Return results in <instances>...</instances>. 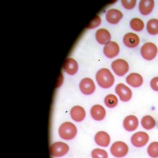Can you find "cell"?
I'll use <instances>...</instances> for the list:
<instances>
[{
  "label": "cell",
  "mask_w": 158,
  "mask_h": 158,
  "mask_svg": "<svg viewBox=\"0 0 158 158\" xmlns=\"http://www.w3.org/2000/svg\"><path fill=\"white\" fill-rule=\"evenodd\" d=\"M96 80L101 87L108 88L112 86L114 83V78L108 69L102 68L97 72Z\"/></svg>",
  "instance_id": "cell-1"
},
{
  "label": "cell",
  "mask_w": 158,
  "mask_h": 158,
  "mask_svg": "<svg viewBox=\"0 0 158 158\" xmlns=\"http://www.w3.org/2000/svg\"><path fill=\"white\" fill-rule=\"evenodd\" d=\"M59 132L61 138L65 140H70L75 137L77 130L74 125L70 122H66L60 125Z\"/></svg>",
  "instance_id": "cell-2"
},
{
  "label": "cell",
  "mask_w": 158,
  "mask_h": 158,
  "mask_svg": "<svg viewBox=\"0 0 158 158\" xmlns=\"http://www.w3.org/2000/svg\"><path fill=\"white\" fill-rule=\"evenodd\" d=\"M111 153L114 157L122 158L127 154L128 147L127 145L122 141H117L112 144L110 148Z\"/></svg>",
  "instance_id": "cell-3"
},
{
  "label": "cell",
  "mask_w": 158,
  "mask_h": 158,
  "mask_svg": "<svg viewBox=\"0 0 158 158\" xmlns=\"http://www.w3.org/2000/svg\"><path fill=\"white\" fill-rule=\"evenodd\" d=\"M157 52V46L152 43H146L141 48V55L143 58L147 60L153 59L156 56Z\"/></svg>",
  "instance_id": "cell-4"
},
{
  "label": "cell",
  "mask_w": 158,
  "mask_h": 158,
  "mask_svg": "<svg viewBox=\"0 0 158 158\" xmlns=\"http://www.w3.org/2000/svg\"><path fill=\"white\" fill-rule=\"evenodd\" d=\"M69 147L67 144L61 142L53 143L50 147V152L54 157L64 156L69 151Z\"/></svg>",
  "instance_id": "cell-5"
},
{
  "label": "cell",
  "mask_w": 158,
  "mask_h": 158,
  "mask_svg": "<svg viewBox=\"0 0 158 158\" xmlns=\"http://www.w3.org/2000/svg\"><path fill=\"white\" fill-rule=\"evenodd\" d=\"M112 68L116 75L123 76L129 69V66L127 61L123 59H117L112 62Z\"/></svg>",
  "instance_id": "cell-6"
},
{
  "label": "cell",
  "mask_w": 158,
  "mask_h": 158,
  "mask_svg": "<svg viewBox=\"0 0 158 158\" xmlns=\"http://www.w3.org/2000/svg\"><path fill=\"white\" fill-rule=\"evenodd\" d=\"M148 140V135L144 132H137L131 138V143L136 147H141L145 146Z\"/></svg>",
  "instance_id": "cell-7"
},
{
  "label": "cell",
  "mask_w": 158,
  "mask_h": 158,
  "mask_svg": "<svg viewBox=\"0 0 158 158\" xmlns=\"http://www.w3.org/2000/svg\"><path fill=\"white\" fill-rule=\"evenodd\" d=\"M115 90L121 100L124 102L129 101L132 97V92L131 89L123 84L117 85Z\"/></svg>",
  "instance_id": "cell-8"
},
{
  "label": "cell",
  "mask_w": 158,
  "mask_h": 158,
  "mask_svg": "<svg viewBox=\"0 0 158 158\" xmlns=\"http://www.w3.org/2000/svg\"><path fill=\"white\" fill-rule=\"evenodd\" d=\"M119 50L120 48L118 44L111 41L106 44L103 48L104 55L109 58H113L117 56L119 54Z\"/></svg>",
  "instance_id": "cell-9"
},
{
  "label": "cell",
  "mask_w": 158,
  "mask_h": 158,
  "mask_svg": "<svg viewBox=\"0 0 158 158\" xmlns=\"http://www.w3.org/2000/svg\"><path fill=\"white\" fill-rule=\"evenodd\" d=\"M79 87L82 93L86 95L92 94L95 90V84L90 78L83 79L80 82Z\"/></svg>",
  "instance_id": "cell-10"
},
{
  "label": "cell",
  "mask_w": 158,
  "mask_h": 158,
  "mask_svg": "<svg viewBox=\"0 0 158 158\" xmlns=\"http://www.w3.org/2000/svg\"><path fill=\"white\" fill-rule=\"evenodd\" d=\"M139 121L137 118L134 115H129L125 118L123 121V126L127 131H134L137 128Z\"/></svg>",
  "instance_id": "cell-11"
},
{
  "label": "cell",
  "mask_w": 158,
  "mask_h": 158,
  "mask_svg": "<svg viewBox=\"0 0 158 158\" xmlns=\"http://www.w3.org/2000/svg\"><path fill=\"white\" fill-rule=\"evenodd\" d=\"M123 15L119 10L115 9H110L106 15V19L111 24H116L123 18Z\"/></svg>",
  "instance_id": "cell-12"
},
{
  "label": "cell",
  "mask_w": 158,
  "mask_h": 158,
  "mask_svg": "<svg viewBox=\"0 0 158 158\" xmlns=\"http://www.w3.org/2000/svg\"><path fill=\"white\" fill-rule=\"evenodd\" d=\"M63 68L68 74L74 75L76 73L78 70V65L74 59L69 58L64 61Z\"/></svg>",
  "instance_id": "cell-13"
},
{
  "label": "cell",
  "mask_w": 158,
  "mask_h": 158,
  "mask_svg": "<svg viewBox=\"0 0 158 158\" xmlns=\"http://www.w3.org/2000/svg\"><path fill=\"white\" fill-rule=\"evenodd\" d=\"M96 143L99 146L107 147L109 146L110 141V135L104 131L98 132L95 137Z\"/></svg>",
  "instance_id": "cell-14"
},
{
  "label": "cell",
  "mask_w": 158,
  "mask_h": 158,
  "mask_svg": "<svg viewBox=\"0 0 158 158\" xmlns=\"http://www.w3.org/2000/svg\"><path fill=\"white\" fill-rule=\"evenodd\" d=\"M139 42L138 36L132 33H127L123 38L124 43L127 46L130 48H134L137 46Z\"/></svg>",
  "instance_id": "cell-15"
},
{
  "label": "cell",
  "mask_w": 158,
  "mask_h": 158,
  "mask_svg": "<svg viewBox=\"0 0 158 158\" xmlns=\"http://www.w3.org/2000/svg\"><path fill=\"white\" fill-rule=\"evenodd\" d=\"M91 116L96 121H102L106 115V111L103 107L100 105H94L90 110Z\"/></svg>",
  "instance_id": "cell-16"
},
{
  "label": "cell",
  "mask_w": 158,
  "mask_h": 158,
  "mask_svg": "<svg viewBox=\"0 0 158 158\" xmlns=\"http://www.w3.org/2000/svg\"><path fill=\"white\" fill-rule=\"evenodd\" d=\"M96 39L101 44H105L110 42L111 35L107 30L104 29H99L96 33Z\"/></svg>",
  "instance_id": "cell-17"
},
{
  "label": "cell",
  "mask_w": 158,
  "mask_h": 158,
  "mask_svg": "<svg viewBox=\"0 0 158 158\" xmlns=\"http://www.w3.org/2000/svg\"><path fill=\"white\" fill-rule=\"evenodd\" d=\"M154 2L153 0H142L139 4V10L143 15H148L151 13L154 7Z\"/></svg>",
  "instance_id": "cell-18"
},
{
  "label": "cell",
  "mask_w": 158,
  "mask_h": 158,
  "mask_svg": "<svg viewBox=\"0 0 158 158\" xmlns=\"http://www.w3.org/2000/svg\"><path fill=\"white\" fill-rule=\"evenodd\" d=\"M126 81L129 85L134 87H138L143 83L142 76L137 73H132L127 76Z\"/></svg>",
  "instance_id": "cell-19"
},
{
  "label": "cell",
  "mask_w": 158,
  "mask_h": 158,
  "mask_svg": "<svg viewBox=\"0 0 158 158\" xmlns=\"http://www.w3.org/2000/svg\"><path fill=\"white\" fill-rule=\"evenodd\" d=\"M72 119L77 122H80L84 120L85 116V110L80 106H75L71 110Z\"/></svg>",
  "instance_id": "cell-20"
},
{
  "label": "cell",
  "mask_w": 158,
  "mask_h": 158,
  "mask_svg": "<svg viewBox=\"0 0 158 158\" xmlns=\"http://www.w3.org/2000/svg\"><path fill=\"white\" fill-rule=\"evenodd\" d=\"M141 123L143 128L147 130L152 129L156 125L155 120L150 115L143 117L141 120Z\"/></svg>",
  "instance_id": "cell-21"
},
{
  "label": "cell",
  "mask_w": 158,
  "mask_h": 158,
  "mask_svg": "<svg viewBox=\"0 0 158 158\" xmlns=\"http://www.w3.org/2000/svg\"><path fill=\"white\" fill-rule=\"evenodd\" d=\"M147 30L152 35L158 33V20L153 19L149 20L147 23Z\"/></svg>",
  "instance_id": "cell-22"
},
{
  "label": "cell",
  "mask_w": 158,
  "mask_h": 158,
  "mask_svg": "<svg viewBox=\"0 0 158 158\" xmlns=\"http://www.w3.org/2000/svg\"><path fill=\"white\" fill-rule=\"evenodd\" d=\"M131 28L136 31H140L144 27V23L139 18H134L130 21Z\"/></svg>",
  "instance_id": "cell-23"
},
{
  "label": "cell",
  "mask_w": 158,
  "mask_h": 158,
  "mask_svg": "<svg viewBox=\"0 0 158 158\" xmlns=\"http://www.w3.org/2000/svg\"><path fill=\"white\" fill-rule=\"evenodd\" d=\"M104 102L108 108H113L117 105L118 99L114 95L109 94L105 97Z\"/></svg>",
  "instance_id": "cell-24"
},
{
  "label": "cell",
  "mask_w": 158,
  "mask_h": 158,
  "mask_svg": "<svg viewBox=\"0 0 158 158\" xmlns=\"http://www.w3.org/2000/svg\"><path fill=\"white\" fill-rule=\"evenodd\" d=\"M148 152L150 157L153 158L158 157V142H153L148 147Z\"/></svg>",
  "instance_id": "cell-25"
},
{
  "label": "cell",
  "mask_w": 158,
  "mask_h": 158,
  "mask_svg": "<svg viewBox=\"0 0 158 158\" xmlns=\"http://www.w3.org/2000/svg\"><path fill=\"white\" fill-rule=\"evenodd\" d=\"M91 155L93 158H108V157L107 151L99 148L95 149L92 151Z\"/></svg>",
  "instance_id": "cell-26"
},
{
  "label": "cell",
  "mask_w": 158,
  "mask_h": 158,
  "mask_svg": "<svg viewBox=\"0 0 158 158\" xmlns=\"http://www.w3.org/2000/svg\"><path fill=\"white\" fill-rule=\"evenodd\" d=\"M101 22V19L98 16H96L92 20L89 22L87 28L88 29H94L96 27H98Z\"/></svg>",
  "instance_id": "cell-27"
},
{
  "label": "cell",
  "mask_w": 158,
  "mask_h": 158,
  "mask_svg": "<svg viewBox=\"0 0 158 158\" xmlns=\"http://www.w3.org/2000/svg\"><path fill=\"white\" fill-rule=\"evenodd\" d=\"M122 4L123 6L127 9H131L135 7L136 3L135 0H131V1H126L123 0L122 1Z\"/></svg>",
  "instance_id": "cell-28"
},
{
  "label": "cell",
  "mask_w": 158,
  "mask_h": 158,
  "mask_svg": "<svg viewBox=\"0 0 158 158\" xmlns=\"http://www.w3.org/2000/svg\"><path fill=\"white\" fill-rule=\"evenodd\" d=\"M151 87L155 91H158V77H155L150 82Z\"/></svg>",
  "instance_id": "cell-29"
}]
</instances>
